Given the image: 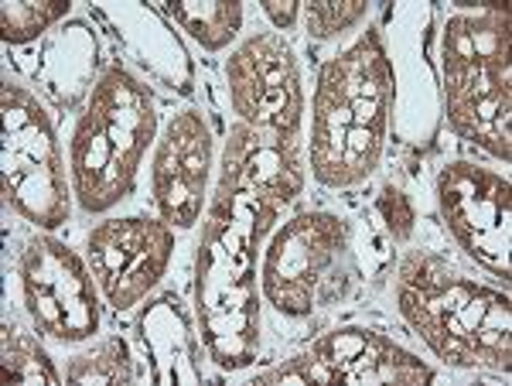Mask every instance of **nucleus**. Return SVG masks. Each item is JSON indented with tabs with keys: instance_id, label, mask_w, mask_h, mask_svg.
I'll return each instance as SVG.
<instances>
[{
	"instance_id": "nucleus-1",
	"label": "nucleus",
	"mask_w": 512,
	"mask_h": 386,
	"mask_svg": "<svg viewBox=\"0 0 512 386\" xmlns=\"http://www.w3.org/2000/svg\"><path fill=\"white\" fill-rule=\"evenodd\" d=\"M284 205L216 178L195 260L198 339L212 366L246 369L260 352V253Z\"/></svg>"
},
{
	"instance_id": "nucleus-2",
	"label": "nucleus",
	"mask_w": 512,
	"mask_h": 386,
	"mask_svg": "<svg viewBox=\"0 0 512 386\" xmlns=\"http://www.w3.org/2000/svg\"><path fill=\"white\" fill-rule=\"evenodd\" d=\"M393 127V72L383 31L366 28L318 69L311 96V175L325 188H355L383 161Z\"/></svg>"
},
{
	"instance_id": "nucleus-3",
	"label": "nucleus",
	"mask_w": 512,
	"mask_h": 386,
	"mask_svg": "<svg viewBox=\"0 0 512 386\" xmlns=\"http://www.w3.org/2000/svg\"><path fill=\"white\" fill-rule=\"evenodd\" d=\"M396 308L444 366L509 373V294L465 277L434 253H407L396 270Z\"/></svg>"
},
{
	"instance_id": "nucleus-4",
	"label": "nucleus",
	"mask_w": 512,
	"mask_h": 386,
	"mask_svg": "<svg viewBox=\"0 0 512 386\" xmlns=\"http://www.w3.org/2000/svg\"><path fill=\"white\" fill-rule=\"evenodd\" d=\"M512 31L509 4H461L441 28L444 120L461 141L512 158Z\"/></svg>"
},
{
	"instance_id": "nucleus-5",
	"label": "nucleus",
	"mask_w": 512,
	"mask_h": 386,
	"mask_svg": "<svg viewBox=\"0 0 512 386\" xmlns=\"http://www.w3.org/2000/svg\"><path fill=\"white\" fill-rule=\"evenodd\" d=\"M158 144V106L127 65L96 79L69 137V182L79 209L110 212L134 192L140 164Z\"/></svg>"
},
{
	"instance_id": "nucleus-6",
	"label": "nucleus",
	"mask_w": 512,
	"mask_h": 386,
	"mask_svg": "<svg viewBox=\"0 0 512 386\" xmlns=\"http://www.w3.org/2000/svg\"><path fill=\"white\" fill-rule=\"evenodd\" d=\"M349 223L308 209L267 236L260 253V294L284 318H311L349 291Z\"/></svg>"
},
{
	"instance_id": "nucleus-7",
	"label": "nucleus",
	"mask_w": 512,
	"mask_h": 386,
	"mask_svg": "<svg viewBox=\"0 0 512 386\" xmlns=\"http://www.w3.org/2000/svg\"><path fill=\"white\" fill-rule=\"evenodd\" d=\"M0 110H4V144H0L4 205L45 233L65 226L76 195L52 117L31 89L11 79H4L0 89Z\"/></svg>"
},
{
	"instance_id": "nucleus-8",
	"label": "nucleus",
	"mask_w": 512,
	"mask_h": 386,
	"mask_svg": "<svg viewBox=\"0 0 512 386\" xmlns=\"http://www.w3.org/2000/svg\"><path fill=\"white\" fill-rule=\"evenodd\" d=\"M21 301L41 339L79 346L99 332V284L72 246L38 233L21 250Z\"/></svg>"
},
{
	"instance_id": "nucleus-9",
	"label": "nucleus",
	"mask_w": 512,
	"mask_h": 386,
	"mask_svg": "<svg viewBox=\"0 0 512 386\" xmlns=\"http://www.w3.org/2000/svg\"><path fill=\"white\" fill-rule=\"evenodd\" d=\"M437 373L393 342L390 335L366 325H342L325 332L294 359L253 376V386L267 383H352V386H414L434 383Z\"/></svg>"
},
{
	"instance_id": "nucleus-10",
	"label": "nucleus",
	"mask_w": 512,
	"mask_h": 386,
	"mask_svg": "<svg viewBox=\"0 0 512 386\" xmlns=\"http://www.w3.org/2000/svg\"><path fill=\"white\" fill-rule=\"evenodd\" d=\"M437 209L444 229L478 267L502 277H512V195L509 178L475 161H451L437 175Z\"/></svg>"
},
{
	"instance_id": "nucleus-11",
	"label": "nucleus",
	"mask_w": 512,
	"mask_h": 386,
	"mask_svg": "<svg viewBox=\"0 0 512 386\" xmlns=\"http://www.w3.org/2000/svg\"><path fill=\"white\" fill-rule=\"evenodd\" d=\"M226 93L239 123L297 137L304 123L301 65L284 35H250L226 62Z\"/></svg>"
},
{
	"instance_id": "nucleus-12",
	"label": "nucleus",
	"mask_w": 512,
	"mask_h": 386,
	"mask_svg": "<svg viewBox=\"0 0 512 386\" xmlns=\"http://www.w3.org/2000/svg\"><path fill=\"white\" fill-rule=\"evenodd\" d=\"M86 260L106 305L130 311L175 260V229L158 216H110L86 233Z\"/></svg>"
},
{
	"instance_id": "nucleus-13",
	"label": "nucleus",
	"mask_w": 512,
	"mask_h": 386,
	"mask_svg": "<svg viewBox=\"0 0 512 386\" xmlns=\"http://www.w3.org/2000/svg\"><path fill=\"white\" fill-rule=\"evenodd\" d=\"M431 4H400L383 35L393 72V134L407 147H434L444 123L437 65L431 59Z\"/></svg>"
},
{
	"instance_id": "nucleus-14",
	"label": "nucleus",
	"mask_w": 512,
	"mask_h": 386,
	"mask_svg": "<svg viewBox=\"0 0 512 386\" xmlns=\"http://www.w3.org/2000/svg\"><path fill=\"white\" fill-rule=\"evenodd\" d=\"M212 168H216V141L209 120L185 106L158 134L151 161V202L175 233L198 226L209 209Z\"/></svg>"
},
{
	"instance_id": "nucleus-15",
	"label": "nucleus",
	"mask_w": 512,
	"mask_h": 386,
	"mask_svg": "<svg viewBox=\"0 0 512 386\" xmlns=\"http://www.w3.org/2000/svg\"><path fill=\"white\" fill-rule=\"evenodd\" d=\"M96 14L106 21L113 38L120 41L123 55L154 79L158 86L171 93L188 96L195 89V62L188 55L185 41L178 38L171 24L158 7L151 4H103Z\"/></svg>"
},
{
	"instance_id": "nucleus-16",
	"label": "nucleus",
	"mask_w": 512,
	"mask_h": 386,
	"mask_svg": "<svg viewBox=\"0 0 512 386\" xmlns=\"http://www.w3.org/2000/svg\"><path fill=\"white\" fill-rule=\"evenodd\" d=\"M219 178L280 205H291L304 188V164L297 137L267 134V130L233 123L222 144Z\"/></svg>"
},
{
	"instance_id": "nucleus-17",
	"label": "nucleus",
	"mask_w": 512,
	"mask_h": 386,
	"mask_svg": "<svg viewBox=\"0 0 512 386\" xmlns=\"http://www.w3.org/2000/svg\"><path fill=\"white\" fill-rule=\"evenodd\" d=\"M140 346L151 363V380L161 386L202 383V339L195 335L192 318L178 294H161L140 315Z\"/></svg>"
},
{
	"instance_id": "nucleus-18",
	"label": "nucleus",
	"mask_w": 512,
	"mask_h": 386,
	"mask_svg": "<svg viewBox=\"0 0 512 386\" xmlns=\"http://www.w3.org/2000/svg\"><path fill=\"white\" fill-rule=\"evenodd\" d=\"M99 69V38L86 21H69L45 41L35 65L38 89L62 110H76L89 100Z\"/></svg>"
},
{
	"instance_id": "nucleus-19",
	"label": "nucleus",
	"mask_w": 512,
	"mask_h": 386,
	"mask_svg": "<svg viewBox=\"0 0 512 386\" xmlns=\"http://www.w3.org/2000/svg\"><path fill=\"white\" fill-rule=\"evenodd\" d=\"M164 14L205 52L229 48L243 28V4L239 0H168Z\"/></svg>"
},
{
	"instance_id": "nucleus-20",
	"label": "nucleus",
	"mask_w": 512,
	"mask_h": 386,
	"mask_svg": "<svg viewBox=\"0 0 512 386\" xmlns=\"http://www.w3.org/2000/svg\"><path fill=\"white\" fill-rule=\"evenodd\" d=\"M0 376H4V383H62L59 369H55L45 346L14 322H4V332H0Z\"/></svg>"
},
{
	"instance_id": "nucleus-21",
	"label": "nucleus",
	"mask_w": 512,
	"mask_h": 386,
	"mask_svg": "<svg viewBox=\"0 0 512 386\" xmlns=\"http://www.w3.org/2000/svg\"><path fill=\"white\" fill-rule=\"evenodd\" d=\"M72 0H4L0 4V38L4 45H31L69 18Z\"/></svg>"
},
{
	"instance_id": "nucleus-22",
	"label": "nucleus",
	"mask_w": 512,
	"mask_h": 386,
	"mask_svg": "<svg viewBox=\"0 0 512 386\" xmlns=\"http://www.w3.org/2000/svg\"><path fill=\"white\" fill-rule=\"evenodd\" d=\"M69 383H93V386H120L134 380V356H130L127 339L113 335L93 349H82L69 359Z\"/></svg>"
},
{
	"instance_id": "nucleus-23",
	"label": "nucleus",
	"mask_w": 512,
	"mask_h": 386,
	"mask_svg": "<svg viewBox=\"0 0 512 386\" xmlns=\"http://www.w3.org/2000/svg\"><path fill=\"white\" fill-rule=\"evenodd\" d=\"M369 18L366 0H311L304 4V24L308 35L318 41H332L349 35L352 28H359Z\"/></svg>"
},
{
	"instance_id": "nucleus-24",
	"label": "nucleus",
	"mask_w": 512,
	"mask_h": 386,
	"mask_svg": "<svg viewBox=\"0 0 512 386\" xmlns=\"http://www.w3.org/2000/svg\"><path fill=\"white\" fill-rule=\"evenodd\" d=\"M376 209H379V216H383L386 233H390L393 243H407L410 236H414V229H417V209H414L410 195L403 192L400 185L386 182L383 188H379Z\"/></svg>"
},
{
	"instance_id": "nucleus-25",
	"label": "nucleus",
	"mask_w": 512,
	"mask_h": 386,
	"mask_svg": "<svg viewBox=\"0 0 512 386\" xmlns=\"http://www.w3.org/2000/svg\"><path fill=\"white\" fill-rule=\"evenodd\" d=\"M263 14L277 31H291L301 14V0H263Z\"/></svg>"
}]
</instances>
